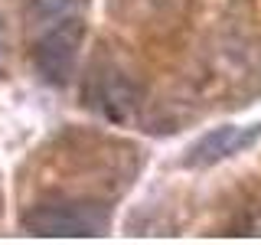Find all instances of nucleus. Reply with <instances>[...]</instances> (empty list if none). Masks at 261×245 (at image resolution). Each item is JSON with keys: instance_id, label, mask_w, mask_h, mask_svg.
Listing matches in <instances>:
<instances>
[{"instance_id": "nucleus-1", "label": "nucleus", "mask_w": 261, "mask_h": 245, "mask_svg": "<svg viewBox=\"0 0 261 245\" xmlns=\"http://www.w3.org/2000/svg\"><path fill=\"white\" fill-rule=\"evenodd\" d=\"M111 219V209L105 203H39L23 212V229L30 235H56V239H95L105 235Z\"/></svg>"}, {"instance_id": "nucleus-2", "label": "nucleus", "mask_w": 261, "mask_h": 245, "mask_svg": "<svg viewBox=\"0 0 261 245\" xmlns=\"http://www.w3.org/2000/svg\"><path fill=\"white\" fill-rule=\"evenodd\" d=\"M82 36H85L82 20L65 16L59 23H49V30L36 39V46H33V65H36L39 79H43L46 85L65 88L72 82Z\"/></svg>"}, {"instance_id": "nucleus-3", "label": "nucleus", "mask_w": 261, "mask_h": 245, "mask_svg": "<svg viewBox=\"0 0 261 245\" xmlns=\"http://www.w3.org/2000/svg\"><path fill=\"white\" fill-rule=\"evenodd\" d=\"M141 102H144V88L114 65L95 69L85 82V105L101 118L114 121V125H127L141 111Z\"/></svg>"}, {"instance_id": "nucleus-4", "label": "nucleus", "mask_w": 261, "mask_h": 245, "mask_svg": "<svg viewBox=\"0 0 261 245\" xmlns=\"http://www.w3.org/2000/svg\"><path fill=\"white\" fill-rule=\"evenodd\" d=\"M258 141H261V121H255V125H222L186 147L183 167L190 170L216 167V163H222L228 157H239V154L251 151Z\"/></svg>"}, {"instance_id": "nucleus-5", "label": "nucleus", "mask_w": 261, "mask_h": 245, "mask_svg": "<svg viewBox=\"0 0 261 245\" xmlns=\"http://www.w3.org/2000/svg\"><path fill=\"white\" fill-rule=\"evenodd\" d=\"M79 7V0H30V10L39 23H59Z\"/></svg>"}, {"instance_id": "nucleus-6", "label": "nucleus", "mask_w": 261, "mask_h": 245, "mask_svg": "<svg viewBox=\"0 0 261 245\" xmlns=\"http://www.w3.org/2000/svg\"><path fill=\"white\" fill-rule=\"evenodd\" d=\"M7 56H10V30H7L4 13H0V72L7 69Z\"/></svg>"}, {"instance_id": "nucleus-7", "label": "nucleus", "mask_w": 261, "mask_h": 245, "mask_svg": "<svg viewBox=\"0 0 261 245\" xmlns=\"http://www.w3.org/2000/svg\"><path fill=\"white\" fill-rule=\"evenodd\" d=\"M118 4H121V0H118ZM127 4H130V0H127ZM137 4H144V0H134V7ZM147 4H150V7H157V0H147Z\"/></svg>"}]
</instances>
